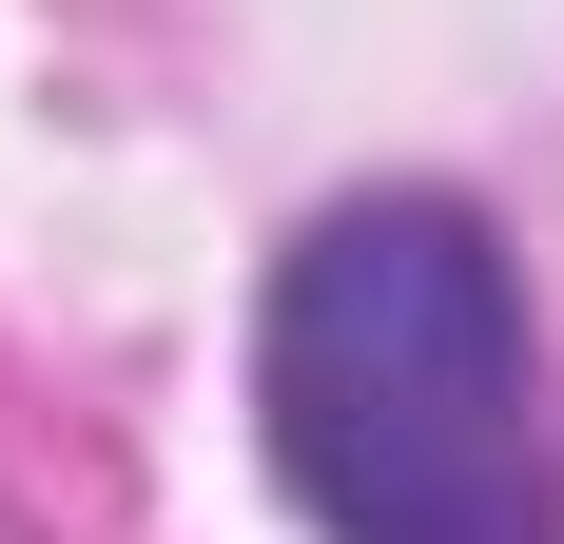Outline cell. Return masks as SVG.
Segmentation results:
<instances>
[{
    "mask_svg": "<svg viewBox=\"0 0 564 544\" xmlns=\"http://www.w3.org/2000/svg\"><path fill=\"white\" fill-rule=\"evenodd\" d=\"M273 467L332 544H564L545 350L448 195H350L273 272Z\"/></svg>",
    "mask_w": 564,
    "mask_h": 544,
    "instance_id": "obj_1",
    "label": "cell"
}]
</instances>
